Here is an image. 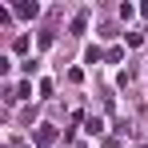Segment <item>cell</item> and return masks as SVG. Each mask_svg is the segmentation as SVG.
<instances>
[{"label":"cell","instance_id":"obj_1","mask_svg":"<svg viewBox=\"0 0 148 148\" xmlns=\"http://www.w3.org/2000/svg\"><path fill=\"white\" fill-rule=\"evenodd\" d=\"M52 140H56V128H52V124H40V128H36V148H48Z\"/></svg>","mask_w":148,"mask_h":148},{"label":"cell","instance_id":"obj_4","mask_svg":"<svg viewBox=\"0 0 148 148\" xmlns=\"http://www.w3.org/2000/svg\"><path fill=\"white\" fill-rule=\"evenodd\" d=\"M100 56H104V52H100V48H96V44H88V52H84V60H88V64H96Z\"/></svg>","mask_w":148,"mask_h":148},{"label":"cell","instance_id":"obj_5","mask_svg":"<svg viewBox=\"0 0 148 148\" xmlns=\"http://www.w3.org/2000/svg\"><path fill=\"white\" fill-rule=\"evenodd\" d=\"M88 132H92V136H96V132H104V120H100V116H92V120H88Z\"/></svg>","mask_w":148,"mask_h":148},{"label":"cell","instance_id":"obj_3","mask_svg":"<svg viewBox=\"0 0 148 148\" xmlns=\"http://www.w3.org/2000/svg\"><path fill=\"white\" fill-rule=\"evenodd\" d=\"M84 24H88V12H76V20H72V32H84Z\"/></svg>","mask_w":148,"mask_h":148},{"label":"cell","instance_id":"obj_2","mask_svg":"<svg viewBox=\"0 0 148 148\" xmlns=\"http://www.w3.org/2000/svg\"><path fill=\"white\" fill-rule=\"evenodd\" d=\"M36 12H40V4H36V0H32V4H28V0H20V4H16V16H36Z\"/></svg>","mask_w":148,"mask_h":148}]
</instances>
